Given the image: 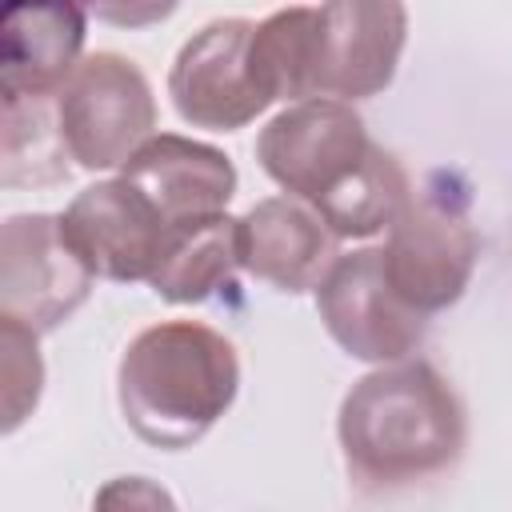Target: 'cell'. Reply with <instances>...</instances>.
I'll return each mask as SVG.
<instances>
[{"instance_id":"cell-1","label":"cell","mask_w":512,"mask_h":512,"mask_svg":"<svg viewBox=\"0 0 512 512\" xmlns=\"http://www.w3.org/2000/svg\"><path fill=\"white\" fill-rule=\"evenodd\" d=\"M348 476L368 488H400L452 468L468 440L456 388L428 360H400L360 376L336 420Z\"/></svg>"},{"instance_id":"cell-2","label":"cell","mask_w":512,"mask_h":512,"mask_svg":"<svg viewBox=\"0 0 512 512\" xmlns=\"http://www.w3.org/2000/svg\"><path fill=\"white\" fill-rule=\"evenodd\" d=\"M240 360L232 340L196 320H164L136 332L116 368L128 428L164 452L192 448L236 400Z\"/></svg>"},{"instance_id":"cell-3","label":"cell","mask_w":512,"mask_h":512,"mask_svg":"<svg viewBox=\"0 0 512 512\" xmlns=\"http://www.w3.org/2000/svg\"><path fill=\"white\" fill-rule=\"evenodd\" d=\"M56 124L80 168H124L156 136L152 84L128 56L92 52L56 92Z\"/></svg>"},{"instance_id":"cell-4","label":"cell","mask_w":512,"mask_h":512,"mask_svg":"<svg viewBox=\"0 0 512 512\" xmlns=\"http://www.w3.org/2000/svg\"><path fill=\"white\" fill-rule=\"evenodd\" d=\"M480 236L472 228L464 196L448 188H424L388 228L384 276L392 292L420 316L452 308L476 268Z\"/></svg>"},{"instance_id":"cell-5","label":"cell","mask_w":512,"mask_h":512,"mask_svg":"<svg viewBox=\"0 0 512 512\" xmlns=\"http://www.w3.org/2000/svg\"><path fill=\"white\" fill-rule=\"evenodd\" d=\"M372 148L376 144L368 140L360 112L340 100L292 104L256 136L260 168L284 188V196H296L312 208L344 188L364 168Z\"/></svg>"},{"instance_id":"cell-6","label":"cell","mask_w":512,"mask_h":512,"mask_svg":"<svg viewBox=\"0 0 512 512\" xmlns=\"http://www.w3.org/2000/svg\"><path fill=\"white\" fill-rule=\"evenodd\" d=\"M408 40V8L392 0L320 4L312 20L308 100H368L396 76Z\"/></svg>"},{"instance_id":"cell-7","label":"cell","mask_w":512,"mask_h":512,"mask_svg":"<svg viewBox=\"0 0 512 512\" xmlns=\"http://www.w3.org/2000/svg\"><path fill=\"white\" fill-rule=\"evenodd\" d=\"M88 264L64 240L60 216L24 212L0 228V316L40 332L60 328L92 292Z\"/></svg>"},{"instance_id":"cell-8","label":"cell","mask_w":512,"mask_h":512,"mask_svg":"<svg viewBox=\"0 0 512 512\" xmlns=\"http://www.w3.org/2000/svg\"><path fill=\"white\" fill-rule=\"evenodd\" d=\"M316 312L348 356L380 368L408 360L428 332V316L412 312L392 292L384 276V248H356L340 256L316 288Z\"/></svg>"},{"instance_id":"cell-9","label":"cell","mask_w":512,"mask_h":512,"mask_svg":"<svg viewBox=\"0 0 512 512\" xmlns=\"http://www.w3.org/2000/svg\"><path fill=\"white\" fill-rule=\"evenodd\" d=\"M252 32V20L228 16L204 24L192 40H184L168 72V96L184 124L208 132H236L272 104L248 64Z\"/></svg>"},{"instance_id":"cell-10","label":"cell","mask_w":512,"mask_h":512,"mask_svg":"<svg viewBox=\"0 0 512 512\" xmlns=\"http://www.w3.org/2000/svg\"><path fill=\"white\" fill-rule=\"evenodd\" d=\"M60 228L72 252L88 264V272L116 284L152 280L176 232L124 176L96 180L84 192H76V200L60 216Z\"/></svg>"},{"instance_id":"cell-11","label":"cell","mask_w":512,"mask_h":512,"mask_svg":"<svg viewBox=\"0 0 512 512\" xmlns=\"http://www.w3.org/2000/svg\"><path fill=\"white\" fill-rule=\"evenodd\" d=\"M340 260V236L296 196H268L240 216V264L276 292H308Z\"/></svg>"},{"instance_id":"cell-12","label":"cell","mask_w":512,"mask_h":512,"mask_svg":"<svg viewBox=\"0 0 512 512\" xmlns=\"http://www.w3.org/2000/svg\"><path fill=\"white\" fill-rule=\"evenodd\" d=\"M132 188L148 196V204L164 216L168 228H188L212 216H224L236 192L232 160L200 140L160 132L152 136L120 172Z\"/></svg>"},{"instance_id":"cell-13","label":"cell","mask_w":512,"mask_h":512,"mask_svg":"<svg viewBox=\"0 0 512 512\" xmlns=\"http://www.w3.org/2000/svg\"><path fill=\"white\" fill-rule=\"evenodd\" d=\"M88 16L76 4H12L0 16V96L52 100L80 68Z\"/></svg>"},{"instance_id":"cell-14","label":"cell","mask_w":512,"mask_h":512,"mask_svg":"<svg viewBox=\"0 0 512 512\" xmlns=\"http://www.w3.org/2000/svg\"><path fill=\"white\" fill-rule=\"evenodd\" d=\"M240 264V220L212 216L188 228H176L156 272H152V292L168 304H200L216 296L220 288H232Z\"/></svg>"},{"instance_id":"cell-15","label":"cell","mask_w":512,"mask_h":512,"mask_svg":"<svg viewBox=\"0 0 512 512\" xmlns=\"http://www.w3.org/2000/svg\"><path fill=\"white\" fill-rule=\"evenodd\" d=\"M408 200H412V184L404 164L376 144L364 168L328 200H320L316 212L340 240H364V236H376L380 228H392L396 216L408 208Z\"/></svg>"},{"instance_id":"cell-16","label":"cell","mask_w":512,"mask_h":512,"mask_svg":"<svg viewBox=\"0 0 512 512\" xmlns=\"http://www.w3.org/2000/svg\"><path fill=\"white\" fill-rule=\"evenodd\" d=\"M4 152H0V180L8 188L20 184H60L68 180V148L56 124V96L28 100L4 96Z\"/></svg>"},{"instance_id":"cell-17","label":"cell","mask_w":512,"mask_h":512,"mask_svg":"<svg viewBox=\"0 0 512 512\" xmlns=\"http://www.w3.org/2000/svg\"><path fill=\"white\" fill-rule=\"evenodd\" d=\"M0 328H4V404H8L4 428L12 432L28 416V408H36V400H40L44 364H40L32 328H24L8 316H0Z\"/></svg>"},{"instance_id":"cell-18","label":"cell","mask_w":512,"mask_h":512,"mask_svg":"<svg viewBox=\"0 0 512 512\" xmlns=\"http://www.w3.org/2000/svg\"><path fill=\"white\" fill-rule=\"evenodd\" d=\"M92 512H180L172 492L148 476H116L100 484Z\"/></svg>"},{"instance_id":"cell-19","label":"cell","mask_w":512,"mask_h":512,"mask_svg":"<svg viewBox=\"0 0 512 512\" xmlns=\"http://www.w3.org/2000/svg\"><path fill=\"white\" fill-rule=\"evenodd\" d=\"M164 12H172V8H156V12H144V16H164ZM108 16H116V20H136V12H108Z\"/></svg>"}]
</instances>
